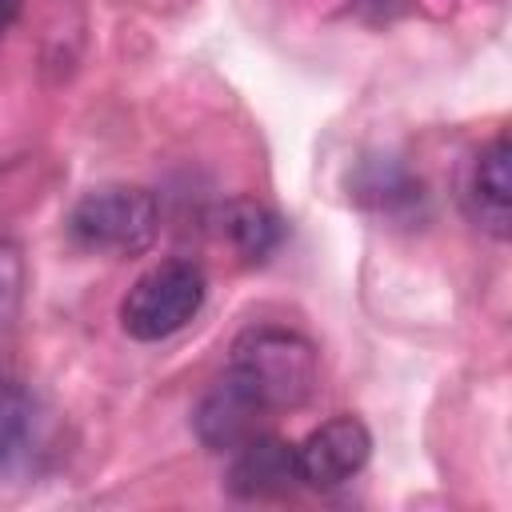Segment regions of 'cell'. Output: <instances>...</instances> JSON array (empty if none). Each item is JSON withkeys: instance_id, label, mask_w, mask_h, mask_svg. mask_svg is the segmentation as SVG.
<instances>
[{"instance_id": "6da1fadb", "label": "cell", "mask_w": 512, "mask_h": 512, "mask_svg": "<svg viewBox=\"0 0 512 512\" xmlns=\"http://www.w3.org/2000/svg\"><path fill=\"white\" fill-rule=\"evenodd\" d=\"M228 372L268 412H284V408H300L312 396L320 360L308 336L292 328H276V324H256L236 336Z\"/></svg>"}, {"instance_id": "7a4b0ae2", "label": "cell", "mask_w": 512, "mask_h": 512, "mask_svg": "<svg viewBox=\"0 0 512 512\" xmlns=\"http://www.w3.org/2000/svg\"><path fill=\"white\" fill-rule=\"evenodd\" d=\"M204 296H208V276L200 264L180 256L160 260L120 300V328L140 344L168 340L196 320Z\"/></svg>"}, {"instance_id": "3957f363", "label": "cell", "mask_w": 512, "mask_h": 512, "mask_svg": "<svg viewBox=\"0 0 512 512\" xmlns=\"http://www.w3.org/2000/svg\"><path fill=\"white\" fill-rule=\"evenodd\" d=\"M156 200L148 188L136 184H100L88 188L72 212H68V232L80 248L92 252H112V256H136L156 240Z\"/></svg>"}, {"instance_id": "277c9868", "label": "cell", "mask_w": 512, "mask_h": 512, "mask_svg": "<svg viewBox=\"0 0 512 512\" xmlns=\"http://www.w3.org/2000/svg\"><path fill=\"white\" fill-rule=\"evenodd\" d=\"M368 456H372L368 424L356 420V416H332L328 424L308 432L304 444H296L300 484H308V488H340L344 480H352L368 464Z\"/></svg>"}, {"instance_id": "5b68a950", "label": "cell", "mask_w": 512, "mask_h": 512, "mask_svg": "<svg viewBox=\"0 0 512 512\" xmlns=\"http://www.w3.org/2000/svg\"><path fill=\"white\" fill-rule=\"evenodd\" d=\"M268 420H272V412L228 368L200 396V404L192 412V428H196V436H200V444L208 452H236L240 444H248L252 436H260Z\"/></svg>"}, {"instance_id": "8992f818", "label": "cell", "mask_w": 512, "mask_h": 512, "mask_svg": "<svg viewBox=\"0 0 512 512\" xmlns=\"http://www.w3.org/2000/svg\"><path fill=\"white\" fill-rule=\"evenodd\" d=\"M464 208L496 240H508L512 232V148L500 132L492 144H484L468 168L464 180Z\"/></svg>"}, {"instance_id": "52a82bcc", "label": "cell", "mask_w": 512, "mask_h": 512, "mask_svg": "<svg viewBox=\"0 0 512 512\" xmlns=\"http://www.w3.org/2000/svg\"><path fill=\"white\" fill-rule=\"evenodd\" d=\"M300 488V468H296V444L280 436H252L248 444L236 448L232 468H228V492L240 500H276Z\"/></svg>"}, {"instance_id": "ba28073f", "label": "cell", "mask_w": 512, "mask_h": 512, "mask_svg": "<svg viewBox=\"0 0 512 512\" xmlns=\"http://www.w3.org/2000/svg\"><path fill=\"white\" fill-rule=\"evenodd\" d=\"M36 400L24 384H16L12 376H0V476L20 468L36 444Z\"/></svg>"}, {"instance_id": "9c48e42d", "label": "cell", "mask_w": 512, "mask_h": 512, "mask_svg": "<svg viewBox=\"0 0 512 512\" xmlns=\"http://www.w3.org/2000/svg\"><path fill=\"white\" fill-rule=\"evenodd\" d=\"M216 228L244 260H264L280 244V220L256 200H228L216 208Z\"/></svg>"}, {"instance_id": "30bf717a", "label": "cell", "mask_w": 512, "mask_h": 512, "mask_svg": "<svg viewBox=\"0 0 512 512\" xmlns=\"http://www.w3.org/2000/svg\"><path fill=\"white\" fill-rule=\"evenodd\" d=\"M20 4H24V0H0V36H4V32L12 28V20L20 16Z\"/></svg>"}]
</instances>
